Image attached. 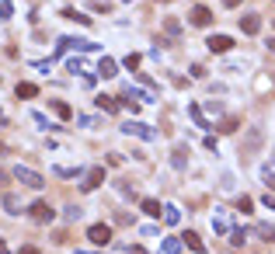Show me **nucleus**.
<instances>
[{"label":"nucleus","mask_w":275,"mask_h":254,"mask_svg":"<svg viewBox=\"0 0 275 254\" xmlns=\"http://www.w3.org/2000/svg\"><path fill=\"white\" fill-rule=\"evenodd\" d=\"M188 21H192L195 28H209V24H213V11H209L206 4H195V7L188 11Z\"/></svg>","instance_id":"20e7f679"},{"label":"nucleus","mask_w":275,"mask_h":254,"mask_svg":"<svg viewBox=\"0 0 275 254\" xmlns=\"http://www.w3.org/2000/svg\"><path fill=\"white\" fill-rule=\"evenodd\" d=\"M240 32H244V35H258V32H261V18H258V14H244V18H240Z\"/></svg>","instance_id":"6e6552de"},{"label":"nucleus","mask_w":275,"mask_h":254,"mask_svg":"<svg viewBox=\"0 0 275 254\" xmlns=\"http://www.w3.org/2000/svg\"><path fill=\"white\" fill-rule=\"evenodd\" d=\"M174 167H185V146H178L174 150Z\"/></svg>","instance_id":"bb28decb"},{"label":"nucleus","mask_w":275,"mask_h":254,"mask_svg":"<svg viewBox=\"0 0 275 254\" xmlns=\"http://www.w3.org/2000/svg\"><path fill=\"white\" fill-rule=\"evenodd\" d=\"M11 14H14V4L11 0H0V21H11Z\"/></svg>","instance_id":"5701e85b"},{"label":"nucleus","mask_w":275,"mask_h":254,"mask_svg":"<svg viewBox=\"0 0 275 254\" xmlns=\"http://www.w3.org/2000/svg\"><path fill=\"white\" fill-rule=\"evenodd\" d=\"M0 202H4V209H7L11 216H18V213H21V198L14 195V192H7V195L0 198Z\"/></svg>","instance_id":"ddd939ff"},{"label":"nucleus","mask_w":275,"mask_h":254,"mask_svg":"<svg viewBox=\"0 0 275 254\" xmlns=\"http://www.w3.org/2000/svg\"><path fill=\"white\" fill-rule=\"evenodd\" d=\"M0 254H7V244H4V240H0Z\"/></svg>","instance_id":"f704fd0d"},{"label":"nucleus","mask_w":275,"mask_h":254,"mask_svg":"<svg viewBox=\"0 0 275 254\" xmlns=\"http://www.w3.org/2000/svg\"><path fill=\"white\" fill-rule=\"evenodd\" d=\"M265 206H268V209H275V195H272V192L265 195Z\"/></svg>","instance_id":"7c9ffc66"},{"label":"nucleus","mask_w":275,"mask_h":254,"mask_svg":"<svg viewBox=\"0 0 275 254\" xmlns=\"http://www.w3.org/2000/svg\"><path fill=\"white\" fill-rule=\"evenodd\" d=\"M14 177H18L21 185H24V188H35V192H39V188H45V177L39 174V171H32V167H14Z\"/></svg>","instance_id":"f03ea898"},{"label":"nucleus","mask_w":275,"mask_h":254,"mask_svg":"<svg viewBox=\"0 0 275 254\" xmlns=\"http://www.w3.org/2000/svg\"><path fill=\"white\" fill-rule=\"evenodd\" d=\"M0 185H7V171L4 167H0Z\"/></svg>","instance_id":"473e14b6"},{"label":"nucleus","mask_w":275,"mask_h":254,"mask_svg":"<svg viewBox=\"0 0 275 254\" xmlns=\"http://www.w3.org/2000/svg\"><path fill=\"white\" fill-rule=\"evenodd\" d=\"M167 32H171V35H178V32H181V24H178L174 18H167Z\"/></svg>","instance_id":"c85d7f7f"},{"label":"nucleus","mask_w":275,"mask_h":254,"mask_svg":"<svg viewBox=\"0 0 275 254\" xmlns=\"http://www.w3.org/2000/svg\"><path fill=\"white\" fill-rule=\"evenodd\" d=\"M94 105H98L101 112H108V115H112V112H118V101L108 98V94H98V98H94Z\"/></svg>","instance_id":"4468645a"},{"label":"nucleus","mask_w":275,"mask_h":254,"mask_svg":"<svg viewBox=\"0 0 275 254\" xmlns=\"http://www.w3.org/2000/svg\"><path fill=\"white\" fill-rule=\"evenodd\" d=\"M206 45H209V53L223 56V53H230V49H234V39H230V35H209Z\"/></svg>","instance_id":"423d86ee"},{"label":"nucleus","mask_w":275,"mask_h":254,"mask_svg":"<svg viewBox=\"0 0 275 254\" xmlns=\"http://www.w3.org/2000/svg\"><path fill=\"white\" fill-rule=\"evenodd\" d=\"M234 129H237V118H227V122L219 125V133H234Z\"/></svg>","instance_id":"cd10ccee"},{"label":"nucleus","mask_w":275,"mask_h":254,"mask_svg":"<svg viewBox=\"0 0 275 254\" xmlns=\"http://www.w3.org/2000/svg\"><path fill=\"white\" fill-rule=\"evenodd\" d=\"M126 254H146V251H143V247H129Z\"/></svg>","instance_id":"2f4dec72"},{"label":"nucleus","mask_w":275,"mask_h":254,"mask_svg":"<svg viewBox=\"0 0 275 254\" xmlns=\"http://www.w3.org/2000/svg\"><path fill=\"white\" fill-rule=\"evenodd\" d=\"M18 254H42V251H39V247H35V244H24V247H21Z\"/></svg>","instance_id":"c756f323"},{"label":"nucleus","mask_w":275,"mask_h":254,"mask_svg":"<svg viewBox=\"0 0 275 254\" xmlns=\"http://www.w3.org/2000/svg\"><path fill=\"white\" fill-rule=\"evenodd\" d=\"M181 247H185L181 237H164V244H160V251L164 254H181Z\"/></svg>","instance_id":"f8f14e48"},{"label":"nucleus","mask_w":275,"mask_h":254,"mask_svg":"<svg viewBox=\"0 0 275 254\" xmlns=\"http://www.w3.org/2000/svg\"><path fill=\"white\" fill-rule=\"evenodd\" d=\"M98 185H105V167H91V171L84 174V185H80V188H84V192H94Z\"/></svg>","instance_id":"0eeeda50"},{"label":"nucleus","mask_w":275,"mask_h":254,"mask_svg":"<svg viewBox=\"0 0 275 254\" xmlns=\"http://www.w3.org/2000/svg\"><path fill=\"white\" fill-rule=\"evenodd\" d=\"M255 234L261 237V240H268V244H275V226H268V223H258Z\"/></svg>","instance_id":"f3484780"},{"label":"nucleus","mask_w":275,"mask_h":254,"mask_svg":"<svg viewBox=\"0 0 275 254\" xmlns=\"http://www.w3.org/2000/svg\"><path fill=\"white\" fill-rule=\"evenodd\" d=\"M139 209H143V213H146V216H154V219H160V213H164V209H160V202H157V198H139Z\"/></svg>","instance_id":"9b49d317"},{"label":"nucleus","mask_w":275,"mask_h":254,"mask_svg":"<svg viewBox=\"0 0 275 254\" xmlns=\"http://www.w3.org/2000/svg\"><path fill=\"white\" fill-rule=\"evenodd\" d=\"M28 216H32L35 223H53V219H56V213H53L49 202H32V206H28Z\"/></svg>","instance_id":"39448f33"},{"label":"nucleus","mask_w":275,"mask_h":254,"mask_svg":"<svg viewBox=\"0 0 275 254\" xmlns=\"http://www.w3.org/2000/svg\"><path fill=\"white\" fill-rule=\"evenodd\" d=\"M188 115H192V122H195L198 129H209V122H206V115H202V108H198V105H188Z\"/></svg>","instance_id":"dca6fc26"},{"label":"nucleus","mask_w":275,"mask_h":254,"mask_svg":"<svg viewBox=\"0 0 275 254\" xmlns=\"http://www.w3.org/2000/svg\"><path fill=\"white\" fill-rule=\"evenodd\" d=\"M164 223H171V226H174V223H181V213H178L174 206H164Z\"/></svg>","instance_id":"412c9836"},{"label":"nucleus","mask_w":275,"mask_h":254,"mask_svg":"<svg viewBox=\"0 0 275 254\" xmlns=\"http://www.w3.org/2000/svg\"><path fill=\"white\" fill-rule=\"evenodd\" d=\"M63 18L80 21V24H91V18H87V14H80V11H73V7H66V11H63Z\"/></svg>","instance_id":"aec40b11"},{"label":"nucleus","mask_w":275,"mask_h":254,"mask_svg":"<svg viewBox=\"0 0 275 254\" xmlns=\"http://www.w3.org/2000/svg\"><path fill=\"white\" fill-rule=\"evenodd\" d=\"M122 63H126V70H136V66H139V56H136V53H129Z\"/></svg>","instance_id":"393cba45"},{"label":"nucleus","mask_w":275,"mask_h":254,"mask_svg":"<svg viewBox=\"0 0 275 254\" xmlns=\"http://www.w3.org/2000/svg\"><path fill=\"white\" fill-rule=\"evenodd\" d=\"M53 112H56L59 118H70V115H73V108H70L66 101H53Z\"/></svg>","instance_id":"6ab92c4d"},{"label":"nucleus","mask_w":275,"mask_h":254,"mask_svg":"<svg viewBox=\"0 0 275 254\" xmlns=\"http://www.w3.org/2000/svg\"><path fill=\"white\" fill-rule=\"evenodd\" d=\"M14 94H18V98H35V94H39V87H35V84H18V87H14Z\"/></svg>","instance_id":"a211bd4d"},{"label":"nucleus","mask_w":275,"mask_h":254,"mask_svg":"<svg viewBox=\"0 0 275 254\" xmlns=\"http://www.w3.org/2000/svg\"><path fill=\"white\" fill-rule=\"evenodd\" d=\"M98 77H105V80H108V77H118V63L105 56V59L98 63Z\"/></svg>","instance_id":"9d476101"},{"label":"nucleus","mask_w":275,"mask_h":254,"mask_svg":"<svg viewBox=\"0 0 275 254\" xmlns=\"http://www.w3.org/2000/svg\"><path fill=\"white\" fill-rule=\"evenodd\" d=\"M87 240H91L94 247L112 244V226H108V223H94V226H87Z\"/></svg>","instance_id":"7ed1b4c3"},{"label":"nucleus","mask_w":275,"mask_h":254,"mask_svg":"<svg viewBox=\"0 0 275 254\" xmlns=\"http://www.w3.org/2000/svg\"><path fill=\"white\" fill-rule=\"evenodd\" d=\"M181 244H188V247H192L195 254H206V244H202V237L192 234V230H185V234H181Z\"/></svg>","instance_id":"1a4fd4ad"},{"label":"nucleus","mask_w":275,"mask_h":254,"mask_svg":"<svg viewBox=\"0 0 275 254\" xmlns=\"http://www.w3.org/2000/svg\"><path fill=\"white\" fill-rule=\"evenodd\" d=\"M80 213H84L80 206H66V213H63V219H70V223H73V219H80Z\"/></svg>","instance_id":"b1692460"},{"label":"nucleus","mask_w":275,"mask_h":254,"mask_svg":"<svg viewBox=\"0 0 275 254\" xmlns=\"http://www.w3.org/2000/svg\"><path fill=\"white\" fill-rule=\"evenodd\" d=\"M126 4H129V0H126Z\"/></svg>","instance_id":"c9c22d12"},{"label":"nucleus","mask_w":275,"mask_h":254,"mask_svg":"<svg viewBox=\"0 0 275 254\" xmlns=\"http://www.w3.org/2000/svg\"><path fill=\"white\" fill-rule=\"evenodd\" d=\"M32 122H35V125H39V129H56V125H49V122H45V115H39V112H35V115H32Z\"/></svg>","instance_id":"a878e982"},{"label":"nucleus","mask_w":275,"mask_h":254,"mask_svg":"<svg viewBox=\"0 0 275 254\" xmlns=\"http://www.w3.org/2000/svg\"><path fill=\"white\" fill-rule=\"evenodd\" d=\"M244 240H247V230H230V244L234 247H244Z\"/></svg>","instance_id":"4be33fe9"},{"label":"nucleus","mask_w":275,"mask_h":254,"mask_svg":"<svg viewBox=\"0 0 275 254\" xmlns=\"http://www.w3.org/2000/svg\"><path fill=\"white\" fill-rule=\"evenodd\" d=\"M237 4H240V0H223V7H237Z\"/></svg>","instance_id":"72a5a7b5"},{"label":"nucleus","mask_w":275,"mask_h":254,"mask_svg":"<svg viewBox=\"0 0 275 254\" xmlns=\"http://www.w3.org/2000/svg\"><path fill=\"white\" fill-rule=\"evenodd\" d=\"M122 133H126V136H139V139H146V143H154V139H157L154 125H146V122H136V118H129V122L122 125Z\"/></svg>","instance_id":"f257e3e1"},{"label":"nucleus","mask_w":275,"mask_h":254,"mask_svg":"<svg viewBox=\"0 0 275 254\" xmlns=\"http://www.w3.org/2000/svg\"><path fill=\"white\" fill-rule=\"evenodd\" d=\"M213 230H216V234H227V230H230V223H227V209H216V216H213Z\"/></svg>","instance_id":"2eb2a0df"}]
</instances>
